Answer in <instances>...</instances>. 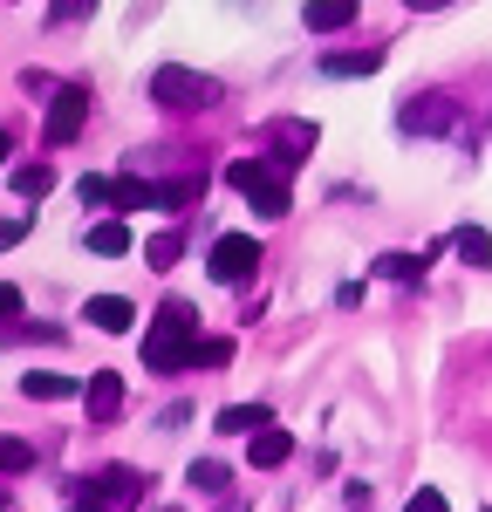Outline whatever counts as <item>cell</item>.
<instances>
[{"label":"cell","mask_w":492,"mask_h":512,"mask_svg":"<svg viewBox=\"0 0 492 512\" xmlns=\"http://www.w3.org/2000/svg\"><path fill=\"white\" fill-rule=\"evenodd\" d=\"M199 308L192 301H164L158 321L144 328V369H158V376H178V369H192V355H199Z\"/></svg>","instance_id":"6da1fadb"},{"label":"cell","mask_w":492,"mask_h":512,"mask_svg":"<svg viewBox=\"0 0 492 512\" xmlns=\"http://www.w3.org/2000/svg\"><path fill=\"white\" fill-rule=\"evenodd\" d=\"M226 185H233L240 198H253V212H260V219H287V205H294L287 171L274 158H233V164H226Z\"/></svg>","instance_id":"7a4b0ae2"},{"label":"cell","mask_w":492,"mask_h":512,"mask_svg":"<svg viewBox=\"0 0 492 512\" xmlns=\"http://www.w3.org/2000/svg\"><path fill=\"white\" fill-rule=\"evenodd\" d=\"M137 499H144V472H130V465H110L76 485V512H130Z\"/></svg>","instance_id":"3957f363"},{"label":"cell","mask_w":492,"mask_h":512,"mask_svg":"<svg viewBox=\"0 0 492 512\" xmlns=\"http://www.w3.org/2000/svg\"><path fill=\"white\" fill-rule=\"evenodd\" d=\"M151 96H158L164 110H212L226 89L212 76H199V69H178V62H164L158 76H151Z\"/></svg>","instance_id":"277c9868"},{"label":"cell","mask_w":492,"mask_h":512,"mask_svg":"<svg viewBox=\"0 0 492 512\" xmlns=\"http://www.w3.org/2000/svg\"><path fill=\"white\" fill-rule=\"evenodd\" d=\"M260 260H267V253H260V239H253V233H219L205 267H212V280H219V287H240V280H253V267H260Z\"/></svg>","instance_id":"5b68a950"},{"label":"cell","mask_w":492,"mask_h":512,"mask_svg":"<svg viewBox=\"0 0 492 512\" xmlns=\"http://www.w3.org/2000/svg\"><path fill=\"white\" fill-rule=\"evenodd\" d=\"M82 123H89V89H82V82H62L55 103H48V130H41V137H48V144H76Z\"/></svg>","instance_id":"8992f818"},{"label":"cell","mask_w":492,"mask_h":512,"mask_svg":"<svg viewBox=\"0 0 492 512\" xmlns=\"http://www.w3.org/2000/svg\"><path fill=\"white\" fill-rule=\"evenodd\" d=\"M308 151H315V123H301V117H274L267 123V158L281 164V171H294Z\"/></svg>","instance_id":"52a82bcc"},{"label":"cell","mask_w":492,"mask_h":512,"mask_svg":"<svg viewBox=\"0 0 492 512\" xmlns=\"http://www.w3.org/2000/svg\"><path fill=\"white\" fill-rule=\"evenodd\" d=\"M82 403H89V424H117L123 376H117V369H96V376H89V390H82Z\"/></svg>","instance_id":"ba28073f"},{"label":"cell","mask_w":492,"mask_h":512,"mask_svg":"<svg viewBox=\"0 0 492 512\" xmlns=\"http://www.w3.org/2000/svg\"><path fill=\"white\" fill-rule=\"evenodd\" d=\"M82 315H89V328H103V335H130V328H137V308H130L123 294H89Z\"/></svg>","instance_id":"9c48e42d"},{"label":"cell","mask_w":492,"mask_h":512,"mask_svg":"<svg viewBox=\"0 0 492 512\" xmlns=\"http://www.w3.org/2000/svg\"><path fill=\"white\" fill-rule=\"evenodd\" d=\"M458 123V103L451 96H417V103H404V130H451Z\"/></svg>","instance_id":"30bf717a"},{"label":"cell","mask_w":492,"mask_h":512,"mask_svg":"<svg viewBox=\"0 0 492 512\" xmlns=\"http://www.w3.org/2000/svg\"><path fill=\"white\" fill-rule=\"evenodd\" d=\"M246 458H253L260 472H274V465H287V458H294V437H287L281 424H267V431L246 437Z\"/></svg>","instance_id":"8fae6325"},{"label":"cell","mask_w":492,"mask_h":512,"mask_svg":"<svg viewBox=\"0 0 492 512\" xmlns=\"http://www.w3.org/2000/svg\"><path fill=\"white\" fill-rule=\"evenodd\" d=\"M301 21H308V35H342L356 21V0H308Z\"/></svg>","instance_id":"7c38bea8"},{"label":"cell","mask_w":492,"mask_h":512,"mask_svg":"<svg viewBox=\"0 0 492 512\" xmlns=\"http://www.w3.org/2000/svg\"><path fill=\"white\" fill-rule=\"evenodd\" d=\"M383 69V48H335L322 55V76H376Z\"/></svg>","instance_id":"4fadbf2b"},{"label":"cell","mask_w":492,"mask_h":512,"mask_svg":"<svg viewBox=\"0 0 492 512\" xmlns=\"http://www.w3.org/2000/svg\"><path fill=\"white\" fill-rule=\"evenodd\" d=\"M267 424H274V410H267V403H233V410H219V424H212V431L253 437V431H267Z\"/></svg>","instance_id":"5bb4252c"},{"label":"cell","mask_w":492,"mask_h":512,"mask_svg":"<svg viewBox=\"0 0 492 512\" xmlns=\"http://www.w3.org/2000/svg\"><path fill=\"white\" fill-rule=\"evenodd\" d=\"M21 396H28V403H62V396H76V383L55 376V369H28V376H21Z\"/></svg>","instance_id":"9a60e30c"},{"label":"cell","mask_w":492,"mask_h":512,"mask_svg":"<svg viewBox=\"0 0 492 512\" xmlns=\"http://www.w3.org/2000/svg\"><path fill=\"white\" fill-rule=\"evenodd\" d=\"M451 253H458L465 267H492V233L486 226H458V233H451Z\"/></svg>","instance_id":"2e32d148"},{"label":"cell","mask_w":492,"mask_h":512,"mask_svg":"<svg viewBox=\"0 0 492 512\" xmlns=\"http://www.w3.org/2000/svg\"><path fill=\"white\" fill-rule=\"evenodd\" d=\"M199 198H205V178H171V185L151 192V205H158V212H185V205H199Z\"/></svg>","instance_id":"e0dca14e"},{"label":"cell","mask_w":492,"mask_h":512,"mask_svg":"<svg viewBox=\"0 0 492 512\" xmlns=\"http://www.w3.org/2000/svg\"><path fill=\"white\" fill-rule=\"evenodd\" d=\"M89 253H103V260L130 253V226H123V219H96V226H89Z\"/></svg>","instance_id":"ac0fdd59"},{"label":"cell","mask_w":492,"mask_h":512,"mask_svg":"<svg viewBox=\"0 0 492 512\" xmlns=\"http://www.w3.org/2000/svg\"><path fill=\"white\" fill-rule=\"evenodd\" d=\"M151 192H158V185H144V178H130V171H123V178H110V205H117V212L151 205Z\"/></svg>","instance_id":"d6986e66"},{"label":"cell","mask_w":492,"mask_h":512,"mask_svg":"<svg viewBox=\"0 0 492 512\" xmlns=\"http://www.w3.org/2000/svg\"><path fill=\"white\" fill-rule=\"evenodd\" d=\"M178 253H185V239H178V233H151V239H144V267H158V274H164V267H178Z\"/></svg>","instance_id":"ffe728a7"},{"label":"cell","mask_w":492,"mask_h":512,"mask_svg":"<svg viewBox=\"0 0 492 512\" xmlns=\"http://www.w3.org/2000/svg\"><path fill=\"white\" fill-rule=\"evenodd\" d=\"M14 192L21 198H48L55 192V171H48V164H21V171H14Z\"/></svg>","instance_id":"44dd1931"},{"label":"cell","mask_w":492,"mask_h":512,"mask_svg":"<svg viewBox=\"0 0 492 512\" xmlns=\"http://www.w3.org/2000/svg\"><path fill=\"white\" fill-rule=\"evenodd\" d=\"M376 274L383 280H424V253H383Z\"/></svg>","instance_id":"7402d4cb"},{"label":"cell","mask_w":492,"mask_h":512,"mask_svg":"<svg viewBox=\"0 0 492 512\" xmlns=\"http://www.w3.org/2000/svg\"><path fill=\"white\" fill-rule=\"evenodd\" d=\"M28 465H35V444H28V437H0V478L28 472Z\"/></svg>","instance_id":"603a6c76"},{"label":"cell","mask_w":492,"mask_h":512,"mask_svg":"<svg viewBox=\"0 0 492 512\" xmlns=\"http://www.w3.org/2000/svg\"><path fill=\"white\" fill-rule=\"evenodd\" d=\"M185 478H192V492H205V499H219V492H226V465H212V458H199Z\"/></svg>","instance_id":"cb8c5ba5"},{"label":"cell","mask_w":492,"mask_h":512,"mask_svg":"<svg viewBox=\"0 0 492 512\" xmlns=\"http://www.w3.org/2000/svg\"><path fill=\"white\" fill-rule=\"evenodd\" d=\"M226 362H233V342L226 335H205L199 355H192V369H226Z\"/></svg>","instance_id":"d4e9b609"},{"label":"cell","mask_w":492,"mask_h":512,"mask_svg":"<svg viewBox=\"0 0 492 512\" xmlns=\"http://www.w3.org/2000/svg\"><path fill=\"white\" fill-rule=\"evenodd\" d=\"M404 512H451V506H445V492H438V485H417Z\"/></svg>","instance_id":"484cf974"},{"label":"cell","mask_w":492,"mask_h":512,"mask_svg":"<svg viewBox=\"0 0 492 512\" xmlns=\"http://www.w3.org/2000/svg\"><path fill=\"white\" fill-rule=\"evenodd\" d=\"M48 14H55V21H89L96 0H48Z\"/></svg>","instance_id":"4316f807"},{"label":"cell","mask_w":492,"mask_h":512,"mask_svg":"<svg viewBox=\"0 0 492 512\" xmlns=\"http://www.w3.org/2000/svg\"><path fill=\"white\" fill-rule=\"evenodd\" d=\"M76 192H82V205H110V178H96V171H89Z\"/></svg>","instance_id":"83f0119b"},{"label":"cell","mask_w":492,"mask_h":512,"mask_svg":"<svg viewBox=\"0 0 492 512\" xmlns=\"http://www.w3.org/2000/svg\"><path fill=\"white\" fill-rule=\"evenodd\" d=\"M21 315V287H7V280H0V321H14Z\"/></svg>","instance_id":"f1b7e54d"},{"label":"cell","mask_w":492,"mask_h":512,"mask_svg":"<svg viewBox=\"0 0 492 512\" xmlns=\"http://www.w3.org/2000/svg\"><path fill=\"white\" fill-rule=\"evenodd\" d=\"M21 233H28V219H0V253H7V246H21Z\"/></svg>","instance_id":"f546056e"},{"label":"cell","mask_w":492,"mask_h":512,"mask_svg":"<svg viewBox=\"0 0 492 512\" xmlns=\"http://www.w3.org/2000/svg\"><path fill=\"white\" fill-rule=\"evenodd\" d=\"M404 7H417V14H431V7H451V0H404Z\"/></svg>","instance_id":"4dcf8cb0"},{"label":"cell","mask_w":492,"mask_h":512,"mask_svg":"<svg viewBox=\"0 0 492 512\" xmlns=\"http://www.w3.org/2000/svg\"><path fill=\"white\" fill-rule=\"evenodd\" d=\"M7 151H14V137H7V130H0V164H7Z\"/></svg>","instance_id":"1f68e13d"},{"label":"cell","mask_w":492,"mask_h":512,"mask_svg":"<svg viewBox=\"0 0 492 512\" xmlns=\"http://www.w3.org/2000/svg\"><path fill=\"white\" fill-rule=\"evenodd\" d=\"M226 512H233V506H226Z\"/></svg>","instance_id":"d6a6232c"}]
</instances>
